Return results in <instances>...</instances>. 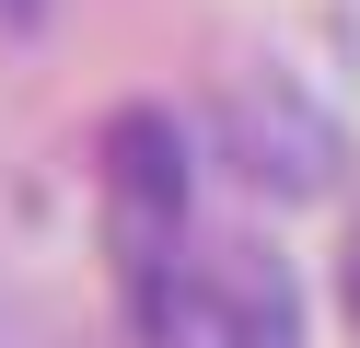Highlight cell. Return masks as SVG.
<instances>
[{
  "label": "cell",
  "instance_id": "obj_3",
  "mask_svg": "<svg viewBox=\"0 0 360 348\" xmlns=\"http://www.w3.org/2000/svg\"><path fill=\"white\" fill-rule=\"evenodd\" d=\"M349 302H360V255H349Z\"/></svg>",
  "mask_w": 360,
  "mask_h": 348
},
{
  "label": "cell",
  "instance_id": "obj_2",
  "mask_svg": "<svg viewBox=\"0 0 360 348\" xmlns=\"http://www.w3.org/2000/svg\"><path fill=\"white\" fill-rule=\"evenodd\" d=\"M174 232H186V151H174L163 116H117L105 128V244H117V278H140Z\"/></svg>",
  "mask_w": 360,
  "mask_h": 348
},
{
  "label": "cell",
  "instance_id": "obj_1",
  "mask_svg": "<svg viewBox=\"0 0 360 348\" xmlns=\"http://www.w3.org/2000/svg\"><path fill=\"white\" fill-rule=\"evenodd\" d=\"M128 325H140V348H302V290L256 232L186 221L128 278Z\"/></svg>",
  "mask_w": 360,
  "mask_h": 348
}]
</instances>
